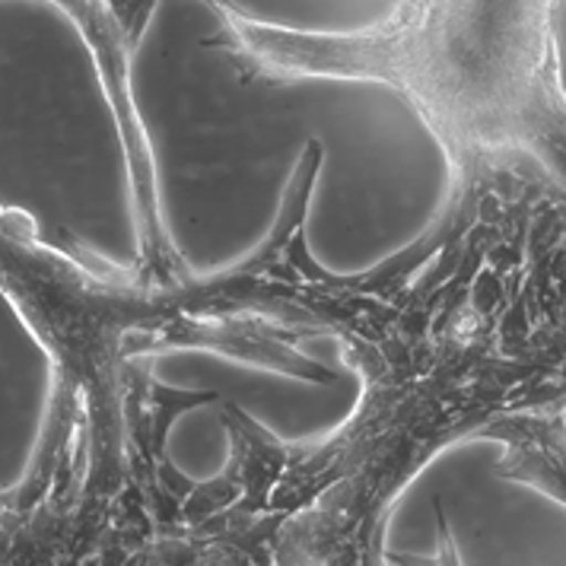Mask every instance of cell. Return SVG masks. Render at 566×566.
<instances>
[{"instance_id": "cell-1", "label": "cell", "mask_w": 566, "mask_h": 566, "mask_svg": "<svg viewBox=\"0 0 566 566\" xmlns=\"http://www.w3.org/2000/svg\"><path fill=\"white\" fill-rule=\"evenodd\" d=\"M488 437L506 442L500 474L535 484L566 503V423L564 413H525L488 427Z\"/></svg>"}]
</instances>
